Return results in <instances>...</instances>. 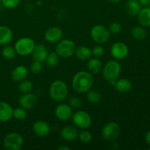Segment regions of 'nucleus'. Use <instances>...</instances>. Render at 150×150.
<instances>
[{"label":"nucleus","mask_w":150,"mask_h":150,"mask_svg":"<svg viewBox=\"0 0 150 150\" xmlns=\"http://www.w3.org/2000/svg\"><path fill=\"white\" fill-rule=\"evenodd\" d=\"M78 139H79L81 142L82 143H89L92 141V135L88 130H83V131L81 132L80 133H79V136H78Z\"/></svg>","instance_id":"7c9ffc66"},{"label":"nucleus","mask_w":150,"mask_h":150,"mask_svg":"<svg viewBox=\"0 0 150 150\" xmlns=\"http://www.w3.org/2000/svg\"><path fill=\"white\" fill-rule=\"evenodd\" d=\"M145 142L149 146H150V130L146 133V136H145Z\"/></svg>","instance_id":"4c0bfd02"},{"label":"nucleus","mask_w":150,"mask_h":150,"mask_svg":"<svg viewBox=\"0 0 150 150\" xmlns=\"http://www.w3.org/2000/svg\"><path fill=\"white\" fill-rule=\"evenodd\" d=\"M0 1H1V0H0Z\"/></svg>","instance_id":"37998d69"},{"label":"nucleus","mask_w":150,"mask_h":150,"mask_svg":"<svg viewBox=\"0 0 150 150\" xmlns=\"http://www.w3.org/2000/svg\"><path fill=\"white\" fill-rule=\"evenodd\" d=\"M86 98L92 104H98L101 100V95L98 91L91 89L86 93Z\"/></svg>","instance_id":"a878e982"},{"label":"nucleus","mask_w":150,"mask_h":150,"mask_svg":"<svg viewBox=\"0 0 150 150\" xmlns=\"http://www.w3.org/2000/svg\"><path fill=\"white\" fill-rule=\"evenodd\" d=\"M33 89V83L29 80H23L21 81L18 86V89L22 93H28L30 92Z\"/></svg>","instance_id":"c85d7f7f"},{"label":"nucleus","mask_w":150,"mask_h":150,"mask_svg":"<svg viewBox=\"0 0 150 150\" xmlns=\"http://www.w3.org/2000/svg\"><path fill=\"white\" fill-rule=\"evenodd\" d=\"M138 19L142 26H150V7H144L142 8L138 15Z\"/></svg>","instance_id":"4be33fe9"},{"label":"nucleus","mask_w":150,"mask_h":150,"mask_svg":"<svg viewBox=\"0 0 150 150\" xmlns=\"http://www.w3.org/2000/svg\"><path fill=\"white\" fill-rule=\"evenodd\" d=\"M42 70V62L38 61H34L31 64L30 66V70L32 72V73L33 74L37 75L39 74Z\"/></svg>","instance_id":"2f4dec72"},{"label":"nucleus","mask_w":150,"mask_h":150,"mask_svg":"<svg viewBox=\"0 0 150 150\" xmlns=\"http://www.w3.org/2000/svg\"><path fill=\"white\" fill-rule=\"evenodd\" d=\"M32 131L39 137H45L51 131V127L43 120H38L32 125Z\"/></svg>","instance_id":"ddd939ff"},{"label":"nucleus","mask_w":150,"mask_h":150,"mask_svg":"<svg viewBox=\"0 0 150 150\" xmlns=\"http://www.w3.org/2000/svg\"><path fill=\"white\" fill-rule=\"evenodd\" d=\"M114 85V88L120 93H126L132 89L131 81L127 79H117Z\"/></svg>","instance_id":"412c9836"},{"label":"nucleus","mask_w":150,"mask_h":150,"mask_svg":"<svg viewBox=\"0 0 150 150\" xmlns=\"http://www.w3.org/2000/svg\"><path fill=\"white\" fill-rule=\"evenodd\" d=\"M63 36V32L58 26H51L45 31L44 37L47 42L56 43L59 42Z\"/></svg>","instance_id":"f8f14e48"},{"label":"nucleus","mask_w":150,"mask_h":150,"mask_svg":"<svg viewBox=\"0 0 150 150\" xmlns=\"http://www.w3.org/2000/svg\"><path fill=\"white\" fill-rule=\"evenodd\" d=\"M121 133L120 126L114 122L107 123L101 130L102 137L107 142H114L120 136Z\"/></svg>","instance_id":"423d86ee"},{"label":"nucleus","mask_w":150,"mask_h":150,"mask_svg":"<svg viewBox=\"0 0 150 150\" xmlns=\"http://www.w3.org/2000/svg\"><path fill=\"white\" fill-rule=\"evenodd\" d=\"M75 54H76V57L81 61H86V60L89 59L92 55V50L89 47L84 46V45L78 47L76 49Z\"/></svg>","instance_id":"5701e85b"},{"label":"nucleus","mask_w":150,"mask_h":150,"mask_svg":"<svg viewBox=\"0 0 150 150\" xmlns=\"http://www.w3.org/2000/svg\"><path fill=\"white\" fill-rule=\"evenodd\" d=\"M94 80L92 74L86 71H79L73 76L72 86L79 93H86L93 86Z\"/></svg>","instance_id":"f257e3e1"},{"label":"nucleus","mask_w":150,"mask_h":150,"mask_svg":"<svg viewBox=\"0 0 150 150\" xmlns=\"http://www.w3.org/2000/svg\"><path fill=\"white\" fill-rule=\"evenodd\" d=\"M103 70L104 79L111 84L114 85L120 76L122 71L121 64L116 60H111L105 64Z\"/></svg>","instance_id":"f03ea898"},{"label":"nucleus","mask_w":150,"mask_h":150,"mask_svg":"<svg viewBox=\"0 0 150 150\" xmlns=\"http://www.w3.org/2000/svg\"><path fill=\"white\" fill-rule=\"evenodd\" d=\"M13 108L11 105L4 101H0V122H7L13 117Z\"/></svg>","instance_id":"2eb2a0df"},{"label":"nucleus","mask_w":150,"mask_h":150,"mask_svg":"<svg viewBox=\"0 0 150 150\" xmlns=\"http://www.w3.org/2000/svg\"><path fill=\"white\" fill-rule=\"evenodd\" d=\"M110 33L113 34V35H117L120 33L122 30V25L118 22H114V23H111L108 28Z\"/></svg>","instance_id":"f704fd0d"},{"label":"nucleus","mask_w":150,"mask_h":150,"mask_svg":"<svg viewBox=\"0 0 150 150\" xmlns=\"http://www.w3.org/2000/svg\"><path fill=\"white\" fill-rule=\"evenodd\" d=\"M28 76V70L25 66L18 65L15 67L12 71L11 77L14 81H21L26 79Z\"/></svg>","instance_id":"a211bd4d"},{"label":"nucleus","mask_w":150,"mask_h":150,"mask_svg":"<svg viewBox=\"0 0 150 150\" xmlns=\"http://www.w3.org/2000/svg\"><path fill=\"white\" fill-rule=\"evenodd\" d=\"M72 121L76 127L83 130L89 128L92 125V118L90 115L84 111H78L73 114Z\"/></svg>","instance_id":"1a4fd4ad"},{"label":"nucleus","mask_w":150,"mask_h":150,"mask_svg":"<svg viewBox=\"0 0 150 150\" xmlns=\"http://www.w3.org/2000/svg\"><path fill=\"white\" fill-rule=\"evenodd\" d=\"M56 117L62 121H67L73 115L72 108L67 104H60L56 108L54 111Z\"/></svg>","instance_id":"4468645a"},{"label":"nucleus","mask_w":150,"mask_h":150,"mask_svg":"<svg viewBox=\"0 0 150 150\" xmlns=\"http://www.w3.org/2000/svg\"><path fill=\"white\" fill-rule=\"evenodd\" d=\"M91 38L97 43L103 44L106 42L110 39L111 33L109 30L100 24L95 25L90 31Z\"/></svg>","instance_id":"0eeeda50"},{"label":"nucleus","mask_w":150,"mask_h":150,"mask_svg":"<svg viewBox=\"0 0 150 150\" xmlns=\"http://www.w3.org/2000/svg\"><path fill=\"white\" fill-rule=\"evenodd\" d=\"M13 39V32L7 26H0V45H5Z\"/></svg>","instance_id":"6ab92c4d"},{"label":"nucleus","mask_w":150,"mask_h":150,"mask_svg":"<svg viewBox=\"0 0 150 150\" xmlns=\"http://www.w3.org/2000/svg\"><path fill=\"white\" fill-rule=\"evenodd\" d=\"M109 1H111V3H114V4H117V3H119L120 1H121L122 0H108Z\"/></svg>","instance_id":"ea45409f"},{"label":"nucleus","mask_w":150,"mask_h":150,"mask_svg":"<svg viewBox=\"0 0 150 150\" xmlns=\"http://www.w3.org/2000/svg\"><path fill=\"white\" fill-rule=\"evenodd\" d=\"M76 45L74 41L69 39L62 40L58 42L56 47V52L59 57L67 59L71 57L75 54Z\"/></svg>","instance_id":"20e7f679"},{"label":"nucleus","mask_w":150,"mask_h":150,"mask_svg":"<svg viewBox=\"0 0 150 150\" xmlns=\"http://www.w3.org/2000/svg\"><path fill=\"white\" fill-rule=\"evenodd\" d=\"M32 54L34 60L43 62L45 61L47 56L48 54V49L42 44H37L34 48Z\"/></svg>","instance_id":"dca6fc26"},{"label":"nucleus","mask_w":150,"mask_h":150,"mask_svg":"<svg viewBox=\"0 0 150 150\" xmlns=\"http://www.w3.org/2000/svg\"><path fill=\"white\" fill-rule=\"evenodd\" d=\"M87 68L91 74L96 75L102 70V62L98 58H92L87 63Z\"/></svg>","instance_id":"b1692460"},{"label":"nucleus","mask_w":150,"mask_h":150,"mask_svg":"<svg viewBox=\"0 0 150 150\" xmlns=\"http://www.w3.org/2000/svg\"><path fill=\"white\" fill-rule=\"evenodd\" d=\"M3 144L7 150H19L23 144V139L21 134L13 132L5 136Z\"/></svg>","instance_id":"6e6552de"},{"label":"nucleus","mask_w":150,"mask_h":150,"mask_svg":"<svg viewBox=\"0 0 150 150\" xmlns=\"http://www.w3.org/2000/svg\"><path fill=\"white\" fill-rule=\"evenodd\" d=\"M58 150H71V148L67 146H60L57 147Z\"/></svg>","instance_id":"58836bf2"},{"label":"nucleus","mask_w":150,"mask_h":150,"mask_svg":"<svg viewBox=\"0 0 150 150\" xmlns=\"http://www.w3.org/2000/svg\"><path fill=\"white\" fill-rule=\"evenodd\" d=\"M59 61V56L57 52H51L48 54L45 59L47 65L50 67H56L58 64Z\"/></svg>","instance_id":"bb28decb"},{"label":"nucleus","mask_w":150,"mask_h":150,"mask_svg":"<svg viewBox=\"0 0 150 150\" xmlns=\"http://www.w3.org/2000/svg\"><path fill=\"white\" fill-rule=\"evenodd\" d=\"M142 7L139 0H127L126 3V10L130 16H138L142 10Z\"/></svg>","instance_id":"aec40b11"},{"label":"nucleus","mask_w":150,"mask_h":150,"mask_svg":"<svg viewBox=\"0 0 150 150\" xmlns=\"http://www.w3.org/2000/svg\"><path fill=\"white\" fill-rule=\"evenodd\" d=\"M111 54L115 59H124L129 54L128 46L123 42H115L111 48Z\"/></svg>","instance_id":"9d476101"},{"label":"nucleus","mask_w":150,"mask_h":150,"mask_svg":"<svg viewBox=\"0 0 150 150\" xmlns=\"http://www.w3.org/2000/svg\"><path fill=\"white\" fill-rule=\"evenodd\" d=\"M3 6L7 9H13L19 4L20 0H1Z\"/></svg>","instance_id":"72a5a7b5"},{"label":"nucleus","mask_w":150,"mask_h":150,"mask_svg":"<svg viewBox=\"0 0 150 150\" xmlns=\"http://www.w3.org/2000/svg\"><path fill=\"white\" fill-rule=\"evenodd\" d=\"M92 55L95 57V58H100L103 56L105 51H104L103 47H102L101 45H96V46L94 47L93 49L92 50Z\"/></svg>","instance_id":"c9c22d12"},{"label":"nucleus","mask_w":150,"mask_h":150,"mask_svg":"<svg viewBox=\"0 0 150 150\" xmlns=\"http://www.w3.org/2000/svg\"><path fill=\"white\" fill-rule=\"evenodd\" d=\"M149 149H150V147H149Z\"/></svg>","instance_id":"79ce46f5"},{"label":"nucleus","mask_w":150,"mask_h":150,"mask_svg":"<svg viewBox=\"0 0 150 150\" xmlns=\"http://www.w3.org/2000/svg\"><path fill=\"white\" fill-rule=\"evenodd\" d=\"M49 95L53 100L62 102L67 98L68 88L67 84L62 80H56L51 84Z\"/></svg>","instance_id":"7ed1b4c3"},{"label":"nucleus","mask_w":150,"mask_h":150,"mask_svg":"<svg viewBox=\"0 0 150 150\" xmlns=\"http://www.w3.org/2000/svg\"><path fill=\"white\" fill-rule=\"evenodd\" d=\"M35 46V42L32 38H22L16 41L14 48L16 54L22 57H25V56L32 54Z\"/></svg>","instance_id":"39448f33"},{"label":"nucleus","mask_w":150,"mask_h":150,"mask_svg":"<svg viewBox=\"0 0 150 150\" xmlns=\"http://www.w3.org/2000/svg\"><path fill=\"white\" fill-rule=\"evenodd\" d=\"M2 56L6 59H13L15 58L16 55V51L15 50L14 47H12L10 45H6L2 49Z\"/></svg>","instance_id":"cd10ccee"},{"label":"nucleus","mask_w":150,"mask_h":150,"mask_svg":"<svg viewBox=\"0 0 150 150\" xmlns=\"http://www.w3.org/2000/svg\"><path fill=\"white\" fill-rule=\"evenodd\" d=\"M61 137L67 142H73L76 140L79 136V132L76 127L73 126H65L61 130Z\"/></svg>","instance_id":"f3484780"},{"label":"nucleus","mask_w":150,"mask_h":150,"mask_svg":"<svg viewBox=\"0 0 150 150\" xmlns=\"http://www.w3.org/2000/svg\"><path fill=\"white\" fill-rule=\"evenodd\" d=\"M13 117L17 120H20V121H23L27 117V114H26V109L21 108V107H18L15 109H13Z\"/></svg>","instance_id":"c756f323"},{"label":"nucleus","mask_w":150,"mask_h":150,"mask_svg":"<svg viewBox=\"0 0 150 150\" xmlns=\"http://www.w3.org/2000/svg\"><path fill=\"white\" fill-rule=\"evenodd\" d=\"M38 103V98L34 94L28 92L24 93L20 97L18 100V104L20 107L26 110H30L35 108Z\"/></svg>","instance_id":"9b49d317"},{"label":"nucleus","mask_w":150,"mask_h":150,"mask_svg":"<svg viewBox=\"0 0 150 150\" xmlns=\"http://www.w3.org/2000/svg\"><path fill=\"white\" fill-rule=\"evenodd\" d=\"M141 5L144 7H149L150 6V0H139Z\"/></svg>","instance_id":"e433bc0d"},{"label":"nucleus","mask_w":150,"mask_h":150,"mask_svg":"<svg viewBox=\"0 0 150 150\" xmlns=\"http://www.w3.org/2000/svg\"><path fill=\"white\" fill-rule=\"evenodd\" d=\"M132 37L137 40H144L147 36V32L142 26H136L130 30Z\"/></svg>","instance_id":"393cba45"},{"label":"nucleus","mask_w":150,"mask_h":150,"mask_svg":"<svg viewBox=\"0 0 150 150\" xmlns=\"http://www.w3.org/2000/svg\"><path fill=\"white\" fill-rule=\"evenodd\" d=\"M82 101L79 97L73 96L69 99V105L71 108H79L81 106Z\"/></svg>","instance_id":"473e14b6"},{"label":"nucleus","mask_w":150,"mask_h":150,"mask_svg":"<svg viewBox=\"0 0 150 150\" xmlns=\"http://www.w3.org/2000/svg\"><path fill=\"white\" fill-rule=\"evenodd\" d=\"M149 35H150V31H149Z\"/></svg>","instance_id":"a19ab883"}]
</instances>
